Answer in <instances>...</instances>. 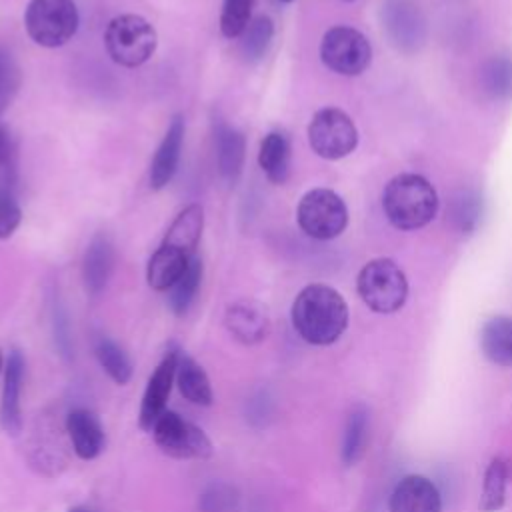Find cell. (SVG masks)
Returning <instances> with one entry per match:
<instances>
[{"label":"cell","instance_id":"obj_20","mask_svg":"<svg viewBox=\"0 0 512 512\" xmlns=\"http://www.w3.org/2000/svg\"><path fill=\"white\" fill-rule=\"evenodd\" d=\"M480 350L496 366L512 368V316H492L482 324Z\"/></svg>","mask_w":512,"mask_h":512},{"label":"cell","instance_id":"obj_39","mask_svg":"<svg viewBox=\"0 0 512 512\" xmlns=\"http://www.w3.org/2000/svg\"><path fill=\"white\" fill-rule=\"evenodd\" d=\"M344 2H354V0H344Z\"/></svg>","mask_w":512,"mask_h":512},{"label":"cell","instance_id":"obj_6","mask_svg":"<svg viewBox=\"0 0 512 512\" xmlns=\"http://www.w3.org/2000/svg\"><path fill=\"white\" fill-rule=\"evenodd\" d=\"M296 220L306 236L332 240L344 232L348 224V208L334 190L314 188L300 198Z\"/></svg>","mask_w":512,"mask_h":512},{"label":"cell","instance_id":"obj_7","mask_svg":"<svg viewBox=\"0 0 512 512\" xmlns=\"http://www.w3.org/2000/svg\"><path fill=\"white\" fill-rule=\"evenodd\" d=\"M156 446L176 460H206L212 456V442L202 428L184 420L180 414L166 410L154 424Z\"/></svg>","mask_w":512,"mask_h":512},{"label":"cell","instance_id":"obj_15","mask_svg":"<svg viewBox=\"0 0 512 512\" xmlns=\"http://www.w3.org/2000/svg\"><path fill=\"white\" fill-rule=\"evenodd\" d=\"M24 380V356L20 350H10L4 362V386L0 402V424L6 434L16 436L22 430L20 394Z\"/></svg>","mask_w":512,"mask_h":512},{"label":"cell","instance_id":"obj_12","mask_svg":"<svg viewBox=\"0 0 512 512\" xmlns=\"http://www.w3.org/2000/svg\"><path fill=\"white\" fill-rule=\"evenodd\" d=\"M388 512H442V496L430 478L408 474L394 486Z\"/></svg>","mask_w":512,"mask_h":512},{"label":"cell","instance_id":"obj_9","mask_svg":"<svg viewBox=\"0 0 512 512\" xmlns=\"http://www.w3.org/2000/svg\"><path fill=\"white\" fill-rule=\"evenodd\" d=\"M308 142L320 158L340 160L356 148L358 130L344 110L330 106L312 116L308 124Z\"/></svg>","mask_w":512,"mask_h":512},{"label":"cell","instance_id":"obj_32","mask_svg":"<svg viewBox=\"0 0 512 512\" xmlns=\"http://www.w3.org/2000/svg\"><path fill=\"white\" fill-rule=\"evenodd\" d=\"M18 176V146L10 130L0 122V184L10 186Z\"/></svg>","mask_w":512,"mask_h":512},{"label":"cell","instance_id":"obj_2","mask_svg":"<svg viewBox=\"0 0 512 512\" xmlns=\"http://www.w3.org/2000/svg\"><path fill=\"white\" fill-rule=\"evenodd\" d=\"M382 208L394 228L416 230L436 216L438 194L424 176L398 174L384 188Z\"/></svg>","mask_w":512,"mask_h":512},{"label":"cell","instance_id":"obj_28","mask_svg":"<svg viewBox=\"0 0 512 512\" xmlns=\"http://www.w3.org/2000/svg\"><path fill=\"white\" fill-rule=\"evenodd\" d=\"M94 356L102 370L120 386L128 384L132 378V362L128 354L110 338H98L94 344Z\"/></svg>","mask_w":512,"mask_h":512},{"label":"cell","instance_id":"obj_8","mask_svg":"<svg viewBox=\"0 0 512 512\" xmlns=\"http://www.w3.org/2000/svg\"><path fill=\"white\" fill-rule=\"evenodd\" d=\"M320 58L324 66L336 74L358 76L372 60V46L360 30L350 26H334L322 36Z\"/></svg>","mask_w":512,"mask_h":512},{"label":"cell","instance_id":"obj_11","mask_svg":"<svg viewBox=\"0 0 512 512\" xmlns=\"http://www.w3.org/2000/svg\"><path fill=\"white\" fill-rule=\"evenodd\" d=\"M176 362H178V348H170L148 378L142 404H140V414H138V426L144 432H152L156 420L166 412V402H168L172 384L176 382Z\"/></svg>","mask_w":512,"mask_h":512},{"label":"cell","instance_id":"obj_36","mask_svg":"<svg viewBox=\"0 0 512 512\" xmlns=\"http://www.w3.org/2000/svg\"><path fill=\"white\" fill-rule=\"evenodd\" d=\"M68 512H94V510L88 506H72Z\"/></svg>","mask_w":512,"mask_h":512},{"label":"cell","instance_id":"obj_37","mask_svg":"<svg viewBox=\"0 0 512 512\" xmlns=\"http://www.w3.org/2000/svg\"><path fill=\"white\" fill-rule=\"evenodd\" d=\"M4 362H6V360H4V356H2V350H0V370H2V366H4Z\"/></svg>","mask_w":512,"mask_h":512},{"label":"cell","instance_id":"obj_14","mask_svg":"<svg viewBox=\"0 0 512 512\" xmlns=\"http://www.w3.org/2000/svg\"><path fill=\"white\" fill-rule=\"evenodd\" d=\"M224 324L242 344H258L268 336L270 318L266 308L256 300H238L226 308Z\"/></svg>","mask_w":512,"mask_h":512},{"label":"cell","instance_id":"obj_18","mask_svg":"<svg viewBox=\"0 0 512 512\" xmlns=\"http://www.w3.org/2000/svg\"><path fill=\"white\" fill-rule=\"evenodd\" d=\"M114 270V244L106 232H98L86 246L82 258V278L88 294H100Z\"/></svg>","mask_w":512,"mask_h":512},{"label":"cell","instance_id":"obj_4","mask_svg":"<svg viewBox=\"0 0 512 512\" xmlns=\"http://www.w3.org/2000/svg\"><path fill=\"white\" fill-rule=\"evenodd\" d=\"M356 290L370 310L392 314L406 302L408 280L394 260L374 258L358 272Z\"/></svg>","mask_w":512,"mask_h":512},{"label":"cell","instance_id":"obj_33","mask_svg":"<svg viewBox=\"0 0 512 512\" xmlns=\"http://www.w3.org/2000/svg\"><path fill=\"white\" fill-rule=\"evenodd\" d=\"M18 88H20L18 64L4 48H0V116L14 100Z\"/></svg>","mask_w":512,"mask_h":512},{"label":"cell","instance_id":"obj_35","mask_svg":"<svg viewBox=\"0 0 512 512\" xmlns=\"http://www.w3.org/2000/svg\"><path fill=\"white\" fill-rule=\"evenodd\" d=\"M228 506H230V492H222V488H212V492H206L202 498L204 512H222Z\"/></svg>","mask_w":512,"mask_h":512},{"label":"cell","instance_id":"obj_38","mask_svg":"<svg viewBox=\"0 0 512 512\" xmlns=\"http://www.w3.org/2000/svg\"><path fill=\"white\" fill-rule=\"evenodd\" d=\"M282 2H292V0H282Z\"/></svg>","mask_w":512,"mask_h":512},{"label":"cell","instance_id":"obj_25","mask_svg":"<svg viewBox=\"0 0 512 512\" xmlns=\"http://www.w3.org/2000/svg\"><path fill=\"white\" fill-rule=\"evenodd\" d=\"M480 84L490 98L512 100V56H490L480 68Z\"/></svg>","mask_w":512,"mask_h":512},{"label":"cell","instance_id":"obj_13","mask_svg":"<svg viewBox=\"0 0 512 512\" xmlns=\"http://www.w3.org/2000/svg\"><path fill=\"white\" fill-rule=\"evenodd\" d=\"M184 132H186L184 116L176 114L170 120L168 130H166L160 146L156 148L152 164H150V188L152 190L166 188L170 184V180L174 178L178 164H180V156H182Z\"/></svg>","mask_w":512,"mask_h":512},{"label":"cell","instance_id":"obj_10","mask_svg":"<svg viewBox=\"0 0 512 512\" xmlns=\"http://www.w3.org/2000/svg\"><path fill=\"white\" fill-rule=\"evenodd\" d=\"M382 28L390 44L406 54L422 48L428 26L418 0H382Z\"/></svg>","mask_w":512,"mask_h":512},{"label":"cell","instance_id":"obj_34","mask_svg":"<svg viewBox=\"0 0 512 512\" xmlns=\"http://www.w3.org/2000/svg\"><path fill=\"white\" fill-rule=\"evenodd\" d=\"M22 222V210L6 186H0V240L10 238Z\"/></svg>","mask_w":512,"mask_h":512},{"label":"cell","instance_id":"obj_29","mask_svg":"<svg viewBox=\"0 0 512 512\" xmlns=\"http://www.w3.org/2000/svg\"><path fill=\"white\" fill-rule=\"evenodd\" d=\"M274 36V24L268 16H256L248 22L246 30L242 32L240 50L248 62H258L270 48Z\"/></svg>","mask_w":512,"mask_h":512},{"label":"cell","instance_id":"obj_26","mask_svg":"<svg viewBox=\"0 0 512 512\" xmlns=\"http://www.w3.org/2000/svg\"><path fill=\"white\" fill-rule=\"evenodd\" d=\"M200 280H202V260L200 256L194 254L190 256L182 276L168 290V306L176 316H184L190 310L196 298V292L200 288Z\"/></svg>","mask_w":512,"mask_h":512},{"label":"cell","instance_id":"obj_1","mask_svg":"<svg viewBox=\"0 0 512 512\" xmlns=\"http://www.w3.org/2000/svg\"><path fill=\"white\" fill-rule=\"evenodd\" d=\"M290 316L302 340L314 346H328L348 326V304L332 286L308 284L294 298Z\"/></svg>","mask_w":512,"mask_h":512},{"label":"cell","instance_id":"obj_17","mask_svg":"<svg viewBox=\"0 0 512 512\" xmlns=\"http://www.w3.org/2000/svg\"><path fill=\"white\" fill-rule=\"evenodd\" d=\"M214 140H216V162H218L220 178L228 186H234L240 180L242 168H244L246 138L240 130L218 120L214 124Z\"/></svg>","mask_w":512,"mask_h":512},{"label":"cell","instance_id":"obj_22","mask_svg":"<svg viewBox=\"0 0 512 512\" xmlns=\"http://www.w3.org/2000/svg\"><path fill=\"white\" fill-rule=\"evenodd\" d=\"M176 384L180 394L192 404L210 406L214 400L208 374L192 356H188L180 348H178V362H176Z\"/></svg>","mask_w":512,"mask_h":512},{"label":"cell","instance_id":"obj_31","mask_svg":"<svg viewBox=\"0 0 512 512\" xmlns=\"http://www.w3.org/2000/svg\"><path fill=\"white\" fill-rule=\"evenodd\" d=\"M482 214V200L472 192H462L458 198H454L452 206V220L462 232H472L476 224L480 222Z\"/></svg>","mask_w":512,"mask_h":512},{"label":"cell","instance_id":"obj_5","mask_svg":"<svg viewBox=\"0 0 512 512\" xmlns=\"http://www.w3.org/2000/svg\"><path fill=\"white\" fill-rule=\"evenodd\" d=\"M80 24L74 0H30L24 12L28 36L44 48H58L72 40Z\"/></svg>","mask_w":512,"mask_h":512},{"label":"cell","instance_id":"obj_19","mask_svg":"<svg viewBox=\"0 0 512 512\" xmlns=\"http://www.w3.org/2000/svg\"><path fill=\"white\" fill-rule=\"evenodd\" d=\"M188 260H190V256L184 254L182 250H178L174 246L160 244L156 248V252L150 256L148 266H146L148 286L158 292H164V290L168 292L174 286V282L182 276V272L186 270Z\"/></svg>","mask_w":512,"mask_h":512},{"label":"cell","instance_id":"obj_21","mask_svg":"<svg viewBox=\"0 0 512 512\" xmlns=\"http://www.w3.org/2000/svg\"><path fill=\"white\" fill-rule=\"evenodd\" d=\"M204 230V210L200 204H190L178 212V216L168 226L162 244L174 246L184 254H196V246L200 242Z\"/></svg>","mask_w":512,"mask_h":512},{"label":"cell","instance_id":"obj_27","mask_svg":"<svg viewBox=\"0 0 512 512\" xmlns=\"http://www.w3.org/2000/svg\"><path fill=\"white\" fill-rule=\"evenodd\" d=\"M506 488H508V464L496 456L484 470L482 492H480V510L482 512H498L506 502Z\"/></svg>","mask_w":512,"mask_h":512},{"label":"cell","instance_id":"obj_30","mask_svg":"<svg viewBox=\"0 0 512 512\" xmlns=\"http://www.w3.org/2000/svg\"><path fill=\"white\" fill-rule=\"evenodd\" d=\"M254 0H224L220 12V32L226 38H240L252 20Z\"/></svg>","mask_w":512,"mask_h":512},{"label":"cell","instance_id":"obj_23","mask_svg":"<svg viewBox=\"0 0 512 512\" xmlns=\"http://www.w3.org/2000/svg\"><path fill=\"white\" fill-rule=\"evenodd\" d=\"M258 164L272 184H284L290 176V142L282 132H270L260 142Z\"/></svg>","mask_w":512,"mask_h":512},{"label":"cell","instance_id":"obj_3","mask_svg":"<svg viewBox=\"0 0 512 512\" xmlns=\"http://www.w3.org/2000/svg\"><path fill=\"white\" fill-rule=\"evenodd\" d=\"M158 36L154 26L138 14H120L112 18L104 32V46L112 62L124 68H136L148 62L156 50Z\"/></svg>","mask_w":512,"mask_h":512},{"label":"cell","instance_id":"obj_24","mask_svg":"<svg viewBox=\"0 0 512 512\" xmlns=\"http://www.w3.org/2000/svg\"><path fill=\"white\" fill-rule=\"evenodd\" d=\"M368 430H370V414L364 404H356L344 426V436H342V462L344 466H354L366 452L368 444Z\"/></svg>","mask_w":512,"mask_h":512},{"label":"cell","instance_id":"obj_16","mask_svg":"<svg viewBox=\"0 0 512 512\" xmlns=\"http://www.w3.org/2000/svg\"><path fill=\"white\" fill-rule=\"evenodd\" d=\"M66 432L78 458L94 460L106 444L100 418L88 408H76L66 416Z\"/></svg>","mask_w":512,"mask_h":512}]
</instances>
